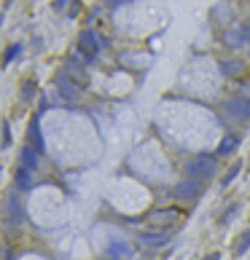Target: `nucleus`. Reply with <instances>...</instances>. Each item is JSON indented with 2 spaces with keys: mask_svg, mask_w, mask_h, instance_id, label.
Returning a JSON list of instances; mask_svg holds the SVG:
<instances>
[{
  "mask_svg": "<svg viewBox=\"0 0 250 260\" xmlns=\"http://www.w3.org/2000/svg\"><path fill=\"white\" fill-rule=\"evenodd\" d=\"M215 174V161L213 156H199L186 166V177L189 180H199V183H207L210 177Z\"/></svg>",
  "mask_w": 250,
  "mask_h": 260,
  "instance_id": "obj_1",
  "label": "nucleus"
},
{
  "mask_svg": "<svg viewBox=\"0 0 250 260\" xmlns=\"http://www.w3.org/2000/svg\"><path fill=\"white\" fill-rule=\"evenodd\" d=\"M78 54L83 56V62H94V56L100 54V38L92 30L78 35Z\"/></svg>",
  "mask_w": 250,
  "mask_h": 260,
  "instance_id": "obj_2",
  "label": "nucleus"
},
{
  "mask_svg": "<svg viewBox=\"0 0 250 260\" xmlns=\"http://www.w3.org/2000/svg\"><path fill=\"white\" fill-rule=\"evenodd\" d=\"M223 110H226V116H229V118H234V121H240V123L250 121V99L248 97L229 99V102L223 105Z\"/></svg>",
  "mask_w": 250,
  "mask_h": 260,
  "instance_id": "obj_3",
  "label": "nucleus"
},
{
  "mask_svg": "<svg viewBox=\"0 0 250 260\" xmlns=\"http://www.w3.org/2000/svg\"><path fill=\"white\" fill-rule=\"evenodd\" d=\"M56 92H59V97L65 99L67 105L78 102V97H81V86H78V83H73L65 72H59V75H56Z\"/></svg>",
  "mask_w": 250,
  "mask_h": 260,
  "instance_id": "obj_4",
  "label": "nucleus"
},
{
  "mask_svg": "<svg viewBox=\"0 0 250 260\" xmlns=\"http://www.w3.org/2000/svg\"><path fill=\"white\" fill-rule=\"evenodd\" d=\"M202 190H204V183L186 177L183 183H178V188H175V199H180V201H194L196 196L202 193Z\"/></svg>",
  "mask_w": 250,
  "mask_h": 260,
  "instance_id": "obj_5",
  "label": "nucleus"
},
{
  "mask_svg": "<svg viewBox=\"0 0 250 260\" xmlns=\"http://www.w3.org/2000/svg\"><path fill=\"white\" fill-rule=\"evenodd\" d=\"M138 239H140V244L148 247V250H162V247L169 244V234H167V231H162V228H156V231H143Z\"/></svg>",
  "mask_w": 250,
  "mask_h": 260,
  "instance_id": "obj_6",
  "label": "nucleus"
},
{
  "mask_svg": "<svg viewBox=\"0 0 250 260\" xmlns=\"http://www.w3.org/2000/svg\"><path fill=\"white\" fill-rule=\"evenodd\" d=\"M5 223L14 225V228H19V225H22V204L14 199V196L5 199Z\"/></svg>",
  "mask_w": 250,
  "mask_h": 260,
  "instance_id": "obj_7",
  "label": "nucleus"
},
{
  "mask_svg": "<svg viewBox=\"0 0 250 260\" xmlns=\"http://www.w3.org/2000/svg\"><path fill=\"white\" fill-rule=\"evenodd\" d=\"M19 166L27 169V172H35L38 166H41V156H38L35 148H22L19 153Z\"/></svg>",
  "mask_w": 250,
  "mask_h": 260,
  "instance_id": "obj_8",
  "label": "nucleus"
},
{
  "mask_svg": "<svg viewBox=\"0 0 250 260\" xmlns=\"http://www.w3.org/2000/svg\"><path fill=\"white\" fill-rule=\"evenodd\" d=\"M129 255V244L127 241H111V244H108V258L111 260H118V258H127Z\"/></svg>",
  "mask_w": 250,
  "mask_h": 260,
  "instance_id": "obj_9",
  "label": "nucleus"
},
{
  "mask_svg": "<svg viewBox=\"0 0 250 260\" xmlns=\"http://www.w3.org/2000/svg\"><path fill=\"white\" fill-rule=\"evenodd\" d=\"M30 142L35 145V150L38 153H41L43 148H46V145H43V134H41V123H38V118H32V123H30Z\"/></svg>",
  "mask_w": 250,
  "mask_h": 260,
  "instance_id": "obj_10",
  "label": "nucleus"
},
{
  "mask_svg": "<svg viewBox=\"0 0 250 260\" xmlns=\"http://www.w3.org/2000/svg\"><path fill=\"white\" fill-rule=\"evenodd\" d=\"M14 183H16V190H30V188H32V177H30V172L19 166V169L14 172Z\"/></svg>",
  "mask_w": 250,
  "mask_h": 260,
  "instance_id": "obj_11",
  "label": "nucleus"
},
{
  "mask_svg": "<svg viewBox=\"0 0 250 260\" xmlns=\"http://www.w3.org/2000/svg\"><path fill=\"white\" fill-rule=\"evenodd\" d=\"M151 220H153V223L169 225V223H175V220H178V209H156V212L151 214Z\"/></svg>",
  "mask_w": 250,
  "mask_h": 260,
  "instance_id": "obj_12",
  "label": "nucleus"
},
{
  "mask_svg": "<svg viewBox=\"0 0 250 260\" xmlns=\"http://www.w3.org/2000/svg\"><path fill=\"white\" fill-rule=\"evenodd\" d=\"M237 145H240V140H237L234 134H226V137L221 140V145H218V156H231L237 150Z\"/></svg>",
  "mask_w": 250,
  "mask_h": 260,
  "instance_id": "obj_13",
  "label": "nucleus"
},
{
  "mask_svg": "<svg viewBox=\"0 0 250 260\" xmlns=\"http://www.w3.org/2000/svg\"><path fill=\"white\" fill-rule=\"evenodd\" d=\"M65 75L70 78L73 83H78V86H86V72H83L81 67H76V65H67Z\"/></svg>",
  "mask_w": 250,
  "mask_h": 260,
  "instance_id": "obj_14",
  "label": "nucleus"
},
{
  "mask_svg": "<svg viewBox=\"0 0 250 260\" xmlns=\"http://www.w3.org/2000/svg\"><path fill=\"white\" fill-rule=\"evenodd\" d=\"M221 72L229 75V78H237L242 72V65H240V62H223V65H221Z\"/></svg>",
  "mask_w": 250,
  "mask_h": 260,
  "instance_id": "obj_15",
  "label": "nucleus"
},
{
  "mask_svg": "<svg viewBox=\"0 0 250 260\" xmlns=\"http://www.w3.org/2000/svg\"><path fill=\"white\" fill-rule=\"evenodd\" d=\"M248 250H250V231H245V234L240 236V241H237V247H234L237 255H245Z\"/></svg>",
  "mask_w": 250,
  "mask_h": 260,
  "instance_id": "obj_16",
  "label": "nucleus"
},
{
  "mask_svg": "<svg viewBox=\"0 0 250 260\" xmlns=\"http://www.w3.org/2000/svg\"><path fill=\"white\" fill-rule=\"evenodd\" d=\"M32 94H35V83H32V81H27L25 86H22V99H25V102H30V99H32Z\"/></svg>",
  "mask_w": 250,
  "mask_h": 260,
  "instance_id": "obj_17",
  "label": "nucleus"
},
{
  "mask_svg": "<svg viewBox=\"0 0 250 260\" xmlns=\"http://www.w3.org/2000/svg\"><path fill=\"white\" fill-rule=\"evenodd\" d=\"M240 166H242V164H234V166H231L229 172H226V177H223V188H229V183L237 177V174H240Z\"/></svg>",
  "mask_w": 250,
  "mask_h": 260,
  "instance_id": "obj_18",
  "label": "nucleus"
},
{
  "mask_svg": "<svg viewBox=\"0 0 250 260\" xmlns=\"http://www.w3.org/2000/svg\"><path fill=\"white\" fill-rule=\"evenodd\" d=\"M19 51H22V48H19V46L8 48V54H5V62H11V59H14V56H19Z\"/></svg>",
  "mask_w": 250,
  "mask_h": 260,
  "instance_id": "obj_19",
  "label": "nucleus"
},
{
  "mask_svg": "<svg viewBox=\"0 0 250 260\" xmlns=\"http://www.w3.org/2000/svg\"><path fill=\"white\" fill-rule=\"evenodd\" d=\"M8 145H11V129L5 126L3 129V148H8Z\"/></svg>",
  "mask_w": 250,
  "mask_h": 260,
  "instance_id": "obj_20",
  "label": "nucleus"
},
{
  "mask_svg": "<svg viewBox=\"0 0 250 260\" xmlns=\"http://www.w3.org/2000/svg\"><path fill=\"white\" fill-rule=\"evenodd\" d=\"M204 260H221V255H218V252H213V255H207Z\"/></svg>",
  "mask_w": 250,
  "mask_h": 260,
  "instance_id": "obj_21",
  "label": "nucleus"
},
{
  "mask_svg": "<svg viewBox=\"0 0 250 260\" xmlns=\"http://www.w3.org/2000/svg\"><path fill=\"white\" fill-rule=\"evenodd\" d=\"M242 35H245L248 41H250V24H245V30H242Z\"/></svg>",
  "mask_w": 250,
  "mask_h": 260,
  "instance_id": "obj_22",
  "label": "nucleus"
}]
</instances>
